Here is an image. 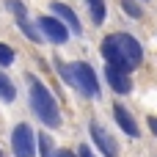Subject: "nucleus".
<instances>
[{
	"mask_svg": "<svg viewBox=\"0 0 157 157\" xmlns=\"http://www.w3.org/2000/svg\"><path fill=\"white\" fill-rule=\"evenodd\" d=\"M149 127H152V132H155V135H157V119H155V116L149 119Z\"/></svg>",
	"mask_w": 157,
	"mask_h": 157,
	"instance_id": "nucleus-18",
	"label": "nucleus"
},
{
	"mask_svg": "<svg viewBox=\"0 0 157 157\" xmlns=\"http://www.w3.org/2000/svg\"><path fill=\"white\" fill-rule=\"evenodd\" d=\"M86 3H88V11H91L94 25H102L105 22V0H86Z\"/></svg>",
	"mask_w": 157,
	"mask_h": 157,
	"instance_id": "nucleus-10",
	"label": "nucleus"
},
{
	"mask_svg": "<svg viewBox=\"0 0 157 157\" xmlns=\"http://www.w3.org/2000/svg\"><path fill=\"white\" fill-rule=\"evenodd\" d=\"M113 119H116V124H119L127 135H138V124H135V119L130 116V110H127L124 105H116V108H113Z\"/></svg>",
	"mask_w": 157,
	"mask_h": 157,
	"instance_id": "nucleus-8",
	"label": "nucleus"
},
{
	"mask_svg": "<svg viewBox=\"0 0 157 157\" xmlns=\"http://www.w3.org/2000/svg\"><path fill=\"white\" fill-rule=\"evenodd\" d=\"M39 28H41L44 36H47L50 41H55V44H63V41L69 39L66 25H63L61 19H55V17H41V19H39Z\"/></svg>",
	"mask_w": 157,
	"mask_h": 157,
	"instance_id": "nucleus-6",
	"label": "nucleus"
},
{
	"mask_svg": "<svg viewBox=\"0 0 157 157\" xmlns=\"http://www.w3.org/2000/svg\"><path fill=\"white\" fill-rule=\"evenodd\" d=\"M105 77H108V83H110V88H113L116 94H130L132 83H130V75H127L124 69H116V66H110V63H108Z\"/></svg>",
	"mask_w": 157,
	"mask_h": 157,
	"instance_id": "nucleus-7",
	"label": "nucleus"
},
{
	"mask_svg": "<svg viewBox=\"0 0 157 157\" xmlns=\"http://www.w3.org/2000/svg\"><path fill=\"white\" fill-rule=\"evenodd\" d=\"M55 157H75V155H72V152H66V149H63V152H58V155H55Z\"/></svg>",
	"mask_w": 157,
	"mask_h": 157,
	"instance_id": "nucleus-19",
	"label": "nucleus"
},
{
	"mask_svg": "<svg viewBox=\"0 0 157 157\" xmlns=\"http://www.w3.org/2000/svg\"><path fill=\"white\" fill-rule=\"evenodd\" d=\"M39 149H41V157H55L52 155V141L47 135H39Z\"/></svg>",
	"mask_w": 157,
	"mask_h": 157,
	"instance_id": "nucleus-14",
	"label": "nucleus"
},
{
	"mask_svg": "<svg viewBox=\"0 0 157 157\" xmlns=\"http://www.w3.org/2000/svg\"><path fill=\"white\" fill-rule=\"evenodd\" d=\"M52 14H58L69 28H72V33H83V25H80V19H77V14L69 8V6H63V3H52Z\"/></svg>",
	"mask_w": 157,
	"mask_h": 157,
	"instance_id": "nucleus-9",
	"label": "nucleus"
},
{
	"mask_svg": "<svg viewBox=\"0 0 157 157\" xmlns=\"http://www.w3.org/2000/svg\"><path fill=\"white\" fill-rule=\"evenodd\" d=\"M14 61V50L8 44H0V66H8Z\"/></svg>",
	"mask_w": 157,
	"mask_h": 157,
	"instance_id": "nucleus-15",
	"label": "nucleus"
},
{
	"mask_svg": "<svg viewBox=\"0 0 157 157\" xmlns=\"http://www.w3.org/2000/svg\"><path fill=\"white\" fill-rule=\"evenodd\" d=\"M72 86H77L86 97H99V83H97V75L88 63H75L72 66Z\"/></svg>",
	"mask_w": 157,
	"mask_h": 157,
	"instance_id": "nucleus-3",
	"label": "nucleus"
},
{
	"mask_svg": "<svg viewBox=\"0 0 157 157\" xmlns=\"http://www.w3.org/2000/svg\"><path fill=\"white\" fill-rule=\"evenodd\" d=\"M88 132H91L97 149H102V155H105V157H119V146H116V141L110 138V132H108L102 124L91 121V124H88Z\"/></svg>",
	"mask_w": 157,
	"mask_h": 157,
	"instance_id": "nucleus-5",
	"label": "nucleus"
},
{
	"mask_svg": "<svg viewBox=\"0 0 157 157\" xmlns=\"http://www.w3.org/2000/svg\"><path fill=\"white\" fill-rule=\"evenodd\" d=\"M11 149L17 157H33L36 155V141H33V130L28 124H17L11 132Z\"/></svg>",
	"mask_w": 157,
	"mask_h": 157,
	"instance_id": "nucleus-4",
	"label": "nucleus"
},
{
	"mask_svg": "<svg viewBox=\"0 0 157 157\" xmlns=\"http://www.w3.org/2000/svg\"><path fill=\"white\" fill-rule=\"evenodd\" d=\"M17 22H19L22 33H25V36H28L30 41H44V39H41V33H39V30H36V28H33V25H30V22H28L25 17H17Z\"/></svg>",
	"mask_w": 157,
	"mask_h": 157,
	"instance_id": "nucleus-12",
	"label": "nucleus"
},
{
	"mask_svg": "<svg viewBox=\"0 0 157 157\" xmlns=\"http://www.w3.org/2000/svg\"><path fill=\"white\" fill-rule=\"evenodd\" d=\"M28 83H30V108H33V113H36L47 127H58V124H61V113H58V105H55L52 94H50L33 75L28 77Z\"/></svg>",
	"mask_w": 157,
	"mask_h": 157,
	"instance_id": "nucleus-2",
	"label": "nucleus"
},
{
	"mask_svg": "<svg viewBox=\"0 0 157 157\" xmlns=\"http://www.w3.org/2000/svg\"><path fill=\"white\" fill-rule=\"evenodd\" d=\"M102 55H105V61L110 66L124 69V72L135 69L144 61V50H141V44L130 33H110L102 41Z\"/></svg>",
	"mask_w": 157,
	"mask_h": 157,
	"instance_id": "nucleus-1",
	"label": "nucleus"
},
{
	"mask_svg": "<svg viewBox=\"0 0 157 157\" xmlns=\"http://www.w3.org/2000/svg\"><path fill=\"white\" fill-rule=\"evenodd\" d=\"M0 157H3V155H0Z\"/></svg>",
	"mask_w": 157,
	"mask_h": 157,
	"instance_id": "nucleus-20",
	"label": "nucleus"
},
{
	"mask_svg": "<svg viewBox=\"0 0 157 157\" xmlns=\"http://www.w3.org/2000/svg\"><path fill=\"white\" fill-rule=\"evenodd\" d=\"M6 8H8L11 14H17V17H25V6H22L19 0H6Z\"/></svg>",
	"mask_w": 157,
	"mask_h": 157,
	"instance_id": "nucleus-16",
	"label": "nucleus"
},
{
	"mask_svg": "<svg viewBox=\"0 0 157 157\" xmlns=\"http://www.w3.org/2000/svg\"><path fill=\"white\" fill-rule=\"evenodd\" d=\"M121 8H124L132 19H141V17H144V8H141L135 0H121Z\"/></svg>",
	"mask_w": 157,
	"mask_h": 157,
	"instance_id": "nucleus-13",
	"label": "nucleus"
},
{
	"mask_svg": "<svg viewBox=\"0 0 157 157\" xmlns=\"http://www.w3.org/2000/svg\"><path fill=\"white\" fill-rule=\"evenodd\" d=\"M77 157H94V152H91L88 146H80V155H77Z\"/></svg>",
	"mask_w": 157,
	"mask_h": 157,
	"instance_id": "nucleus-17",
	"label": "nucleus"
},
{
	"mask_svg": "<svg viewBox=\"0 0 157 157\" xmlns=\"http://www.w3.org/2000/svg\"><path fill=\"white\" fill-rule=\"evenodd\" d=\"M14 97H17V88H14V83H11V80H8V77H6V75L0 72V99L11 102Z\"/></svg>",
	"mask_w": 157,
	"mask_h": 157,
	"instance_id": "nucleus-11",
	"label": "nucleus"
}]
</instances>
